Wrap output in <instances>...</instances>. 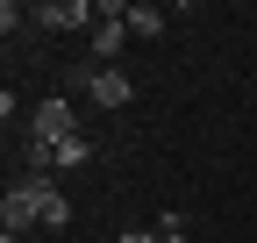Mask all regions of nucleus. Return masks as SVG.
I'll list each match as a JSON object with an SVG mask.
<instances>
[{"label":"nucleus","mask_w":257,"mask_h":243,"mask_svg":"<svg viewBox=\"0 0 257 243\" xmlns=\"http://www.w3.org/2000/svg\"><path fill=\"white\" fill-rule=\"evenodd\" d=\"M72 93H86L93 107H128L136 100V79H128L121 65H79L72 72Z\"/></svg>","instance_id":"1"},{"label":"nucleus","mask_w":257,"mask_h":243,"mask_svg":"<svg viewBox=\"0 0 257 243\" xmlns=\"http://www.w3.org/2000/svg\"><path fill=\"white\" fill-rule=\"evenodd\" d=\"M29 222H43V200H36V179H15V186L0 193V229H8V243H15Z\"/></svg>","instance_id":"2"},{"label":"nucleus","mask_w":257,"mask_h":243,"mask_svg":"<svg viewBox=\"0 0 257 243\" xmlns=\"http://www.w3.org/2000/svg\"><path fill=\"white\" fill-rule=\"evenodd\" d=\"M29 129H36L43 143H64V136H79V122H72V100H64V93L36 100V114H29Z\"/></svg>","instance_id":"3"},{"label":"nucleus","mask_w":257,"mask_h":243,"mask_svg":"<svg viewBox=\"0 0 257 243\" xmlns=\"http://www.w3.org/2000/svg\"><path fill=\"white\" fill-rule=\"evenodd\" d=\"M100 8H86V0H43V8H29V22L36 29H79V22H93Z\"/></svg>","instance_id":"4"},{"label":"nucleus","mask_w":257,"mask_h":243,"mask_svg":"<svg viewBox=\"0 0 257 243\" xmlns=\"http://www.w3.org/2000/svg\"><path fill=\"white\" fill-rule=\"evenodd\" d=\"M121 22H128V36H157V29H165V8L136 0V8H121Z\"/></svg>","instance_id":"5"},{"label":"nucleus","mask_w":257,"mask_h":243,"mask_svg":"<svg viewBox=\"0 0 257 243\" xmlns=\"http://www.w3.org/2000/svg\"><path fill=\"white\" fill-rule=\"evenodd\" d=\"M86 158H93V143H86V136H64V143H57V165H64V172L86 165Z\"/></svg>","instance_id":"6"},{"label":"nucleus","mask_w":257,"mask_h":243,"mask_svg":"<svg viewBox=\"0 0 257 243\" xmlns=\"http://www.w3.org/2000/svg\"><path fill=\"white\" fill-rule=\"evenodd\" d=\"M157 243H186V222H179V215H165V222H157Z\"/></svg>","instance_id":"7"},{"label":"nucleus","mask_w":257,"mask_h":243,"mask_svg":"<svg viewBox=\"0 0 257 243\" xmlns=\"http://www.w3.org/2000/svg\"><path fill=\"white\" fill-rule=\"evenodd\" d=\"M121 243H157V229H128V236H121Z\"/></svg>","instance_id":"8"}]
</instances>
